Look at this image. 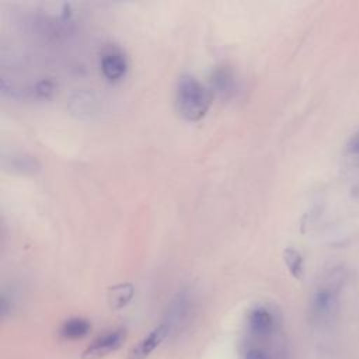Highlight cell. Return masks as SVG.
Here are the masks:
<instances>
[{
    "mask_svg": "<svg viewBox=\"0 0 359 359\" xmlns=\"http://www.w3.org/2000/svg\"><path fill=\"white\" fill-rule=\"evenodd\" d=\"M248 330L257 337H268L276 328V317L266 306L254 307L247 317Z\"/></svg>",
    "mask_w": 359,
    "mask_h": 359,
    "instance_id": "cell-3",
    "label": "cell"
},
{
    "mask_svg": "<svg viewBox=\"0 0 359 359\" xmlns=\"http://www.w3.org/2000/svg\"><path fill=\"white\" fill-rule=\"evenodd\" d=\"M129 69L126 53L116 45H109L102 49L100 55V70L109 83L121 81Z\"/></svg>",
    "mask_w": 359,
    "mask_h": 359,
    "instance_id": "cell-2",
    "label": "cell"
},
{
    "mask_svg": "<svg viewBox=\"0 0 359 359\" xmlns=\"http://www.w3.org/2000/svg\"><path fill=\"white\" fill-rule=\"evenodd\" d=\"M283 258H285V262H286L289 271L294 276H299L300 272L303 271V258H302V255L296 250L287 248L283 252Z\"/></svg>",
    "mask_w": 359,
    "mask_h": 359,
    "instance_id": "cell-11",
    "label": "cell"
},
{
    "mask_svg": "<svg viewBox=\"0 0 359 359\" xmlns=\"http://www.w3.org/2000/svg\"><path fill=\"white\" fill-rule=\"evenodd\" d=\"M3 167L15 174H35L39 171V163L34 156L25 153H11L3 158Z\"/></svg>",
    "mask_w": 359,
    "mask_h": 359,
    "instance_id": "cell-6",
    "label": "cell"
},
{
    "mask_svg": "<svg viewBox=\"0 0 359 359\" xmlns=\"http://www.w3.org/2000/svg\"><path fill=\"white\" fill-rule=\"evenodd\" d=\"M125 339V331L122 330H116L112 332H108L102 337H100L97 341H94L93 345H90L86 351L83 358L84 359H100L104 358L107 355H109L111 352L116 351L122 342Z\"/></svg>",
    "mask_w": 359,
    "mask_h": 359,
    "instance_id": "cell-4",
    "label": "cell"
},
{
    "mask_svg": "<svg viewBox=\"0 0 359 359\" xmlns=\"http://www.w3.org/2000/svg\"><path fill=\"white\" fill-rule=\"evenodd\" d=\"M236 77L227 67H219L212 73V88L222 97H229L234 93Z\"/></svg>",
    "mask_w": 359,
    "mask_h": 359,
    "instance_id": "cell-7",
    "label": "cell"
},
{
    "mask_svg": "<svg viewBox=\"0 0 359 359\" xmlns=\"http://www.w3.org/2000/svg\"><path fill=\"white\" fill-rule=\"evenodd\" d=\"M90 328H91V325L87 320L76 317V318H70L63 323V325L60 328V335L66 339H77V338H83L84 335H87Z\"/></svg>",
    "mask_w": 359,
    "mask_h": 359,
    "instance_id": "cell-8",
    "label": "cell"
},
{
    "mask_svg": "<svg viewBox=\"0 0 359 359\" xmlns=\"http://www.w3.org/2000/svg\"><path fill=\"white\" fill-rule=\"evenodd\" d=\"M244 359H269V356L257 348H251L244 353Z\"/></svg>",
    "mask_w": 359,
    "mask_h": 359,
    "instance_id": "cell-12",
    "label": "cell"
},
{
    "mask_svg": "<svg viewBox=\"0 0 359 359\" xmlns=\"http://www.w3.org/2000/svg\"><path fill=\"white\" fill-rule=\"evenodd\" d=\"M132 296H133V286L130 283L116 285L109 292V304L114 309H121L130 302Z\"/></svg>",
    "mask_w": 359,
    "mask_h": 359,
    "instance_id": "cell-9",
    "label": "cell"
},
{
    "mask_svg": "<svg viewBox=\"0 0 359 359\" xmlns=\"http://www.w3.org/2000/svg\"><path fill=\"white\" fill-rule=\"evenodd\" d=\"M27 91L35 100H49L56 91V84L50 79H39Z\"/></svg>",
    "mask_w": 359,
    "mask_h": 359,
    "instance_id": "cell-10",
    "label": "cell"
},
{
    "mask_svg": "<svg viewBox=\"0 0 359 359\" xmlns=\"http://www.w3.org/2000/svg\"><path fill=\"white\" fill-rule=\"evenodd\" d=\"M170 327L167 324H160L153 331H150L136 346L129 352V359H146L167 337Z\"/></svg>",
    "mask_w": 359,
    "mask_h": 359,
    "instance_id": "cell-5",
    "label": "cell"
},
{
    "mask_svg": "<svg viewBox=\"0 0 359 359\" xmlns=\"http://www.w3.org/2000/svg\"><path fill=\"white\" fill-rule=\"evenodd\" d=\"M175 104L184 119L198 122L210 108L212 91L195 76L185 73L177 81Z\"/></svg>",
    "mask_w": 359,
    "mask_h": 359,
    "instance_id": "cell-1",
    "label": "cell"
}]
</instances>
